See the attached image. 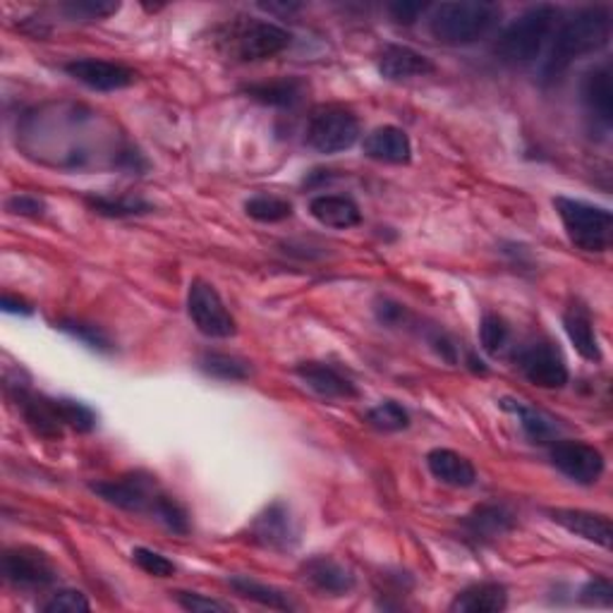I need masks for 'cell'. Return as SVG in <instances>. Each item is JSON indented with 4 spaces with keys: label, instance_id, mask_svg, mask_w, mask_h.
<instances>
[{
    "label": "cell",
    "instance_id": "6da1fadb",
    "mask_svg": "<svg viewBox=\"0 0 613 613\" xmlns=\"http://www.w3.org/2000/svg\"><path fill=\"white\" fill-rule=\"evenodd\" d=\"M91 492L120 511L156 517L161 525H166L175 535L189 533L187 511L171 494L163 492L156 477L152 474L128 472L116 477V480L94 482Z\"/></svg>",
    "mask_w": 613,
    "mask_h": 613
},
{
    "label": "cell",
    "instance_id": "7a4b0ae2",
    "mask_svg": "<svg viewBox=\"0 0 613 613\" xmlns=\"http://www.w3.org/2000/svg\"><path fill=\"white\" fill-rule=\"evenodd\" d=\"M613 32V15L606 6H590L578 10L556 30L549 56L541 65V79L556 81L576 61L592 56L609 46Z\"/></svg>",
    "mask_w": 613,
    "mask_h": 613
},
{
    "label": "cell",
    "instance_id": "3957f363",
    "mask_svg": "<svg viewBox=\"0 0 613 613\" xmlns=\"http://www.w3.org/2000/svg\"><path fill=\"white\" fill-rule=\"evenodd\" d=\"M561 10L551 3H539L527 8L523 15H517L506 30H503L494 44V53L506 65H529L535 63L544 46L558 30Z\"/></svg>",
    "mask_w": 613,
    "mask_h": 613
},
{
    "label": "cell",
    "instance_id": "277c9868",
    "mask_svg": "<svg viewBox=\"0 0 613 613\" xmlns=\"http://www.w3.org/2000/svg\"><path fill=\"white\" fill-rule=\"evenodd\" d=\"M501 18L496 3H441L429 15V34L444 46H472L494 30Z\"/></svg>",
    "mask_w": 613,
    "mask_h": 613
},
{
    "label": "cell",
    "instance_id": "5b68a950",
    "mask_svg": "<svg viewBox=\"0 0 613 613\" xmlns=\"http://www.w3.org/2000/svg\"><path fill=\"white\" fill-rule=\"evenodd\" d=\"M221 48L238 63H259L278 56L293 44V34L281 24L242 18L226 24L221 30Z\"/></svg>",
    "mask_w": 613,
    "mask_h": 613
},
{
    "label": "cell",
    "instance_id": "8992f818",
    "mask_svg": "<svg viewBox=\"0 0 613 613\" xmlns=\"http://www.w3.org/2000/svg\"><path fill=\"white\" fill-rule=\"evenodd\" d=\"M554 207L566 228L568 240L578 250L590 254L609 252L613 242V216L609 209L570 197H556Z\"/></svg>",
    "mask_w": 613,
    "mask_h": 613
},
{
    "label": "cell",
    "instance_id": "52a82bcc",
    "mask_svg": "<svg viewBox=\"0 0 613 613\" xmlns=\"http://www.w3.org/2000/svg\"><path fill=\"white\" fill-rule=\"evenodd\" d=\"M360 140V120L348 106L321 103L311 111L305 130L307 146L319 154H340Z\"/></svg>",
    "mask_w": 613,
    "mask_h": 613
},
{
    "label": "cell",
    "instance_id": "ba28073f",
    "mask_svg": "<svg viewBox=\"0 0 613 613\" xmlns=\"http://www.w3.org/2000/svg\"><path fill=\"white\" fill-rule=\"evenodd\" d=\"M187 315L207 338H233L238 321L211 283L195 278L187 291Z\"/></svg>",
    "mask_w": 613,
    "mask_h": 613
},
{
    "label": "cell",
    "instance_id": "9c48e42d",
    "mask_svg": "<svg viewBox=\"0 0 613 613\" xmlns=\"http://www.w3.org/2000/svg\"><path fill=\"white\" fill-rule=\"evenodd\" d=\"M517 370L523 372V376L529 384L537 388L556 391L563 388L568 384V366L566 360L549 340H533V343L523 346L517 350Z\"/></svg>",
    "mask_w": 613,
    "mask_h": 613
},
{
    "label": "cell",
    "instance_id": "30bf717a",
    "mask_svg": "<svg viewBox=\"0 0 613 613\" xmlns=\"http://www.w3.org/2000/svg\"><path fill=\"white\" fill-rule=\"evenodd\" d=\"M0 570H3L6 582L20 590H46L58 580V570L51 563V558L32 547L8 549Z\"/></svg>",
    "mask_w": 613,
    "mask_h": 613
},
{
    "label": "cell",
    "instance_id": "8fae6325",
    "mask_svg": "<svg viewBox=\"0 0 613 613\" xmlns=\"http://www.w3.org/2000/svg\"><path fill=\"white\" fill-rule=\"evenodd\" d=\"M551 466L576 484L592 486L604 474V456L599 448L584 441H556L549 451Z\"/></svg>",
    "mask_w": 613,
    "mask_h": 613
},
{
    "label": "cell",
    "instance_id": "7c38bea8",
    "mask_svg": "<svg viewBox=\"0 0 613 613\" xmlns=\"http://www.w3.org/2000/svg\"><path fill=\"white\" fill-rule=\"evenodd\" d=\"M250 539L269 551H291L299 541V529L291 508L283 501L271 503L250 525Z\"/></svg>",
    "mask_w": 613,
    "mask_h": 613
},
{
    "label": "cell",
    "instance_id": "4fadbf2b",
    "mask_svg": "<svg viewBox=\"0 0 613 613\" xmlns=\"http://www.w3.org/2000/svg\"><path fill=\"white\" fill-rule=\"evenodd\" d=\"M65 73L94 91H120L138 81L132 67L101 58H75L65 63Z\"/></svg>",
    "mask_w": 613,
    "mask_h": 613
},
{
    "label": "cell",
    "instance_id": "5bb4252c",
    "mask_svg": "<svg viewBox=\"0 0 613 613\" xmlns=\"http://www.w3.org/2000/svg\"><path fill=\"white\" fill-rule=\"evenodd\" d=\"M549 517L568 529L570 535H576L584 541H592L596 547L611 549L613 529H611V517L604 513H592V511H580V508H551Z\"/></svg>",
    "mask_w": 613,
    "mask_h": 613
},
{
    "label": "cell",
    "instance_id": "9a60e30c",
    "mask_svg": "<svg viewBox=\"0 0 613 613\" xmlns=\"http://www.w3.org/2000/svg\"><path fill=\"white\" fill-rule=\"evenodd\" d=\"M12 398H15L22 417L26 419V425L34 429L36 436H41V439H61L65 425L58 415L56 398L36 396V393L20 386L12 393Z\"/></svg>",
    "mask_w": 613,
    "mask_h": 613
},
{
    "label": "cell",
    "instance_id": "2e32d148",
    "mask_svg": "<svg viewBox=\"0 0 613 613\" xmlns=\"http://www.w3.org/2000/svg\"><path fill=\"white\" fill-rule=\"evenodd\" d=\"M295 374L303 379L305 386L326 401L358 398V386L343 372H338L336 366L326 362H299L295 366Z\"/></svg>",
    "mask_w": 613,
    "mask_h": 613
},
{
    "label": "cell",
    "instance_id": "e0dca14e",
    "mask_svg": "<svg viewBox=\"0 0 613 613\" xmlns=\"http://www.w3.org/2000/svg\"><path fill=\"white\" fill-rule=\"evenodd\" d=\"M299 573L311 584V588L331 594V596H343L355 588V576L352 570L343 563H338L331 556H311L299 568Z\"/></svg>",
    "mask_w": 613,
    "mask_h": 613
},
{
    "label": "cell",
    "instance_id": "ac0fdd59",
    "mask_svg": "<svg viewBox=\"0 0 613 613\" xmlns=\"http://www.w3.org/2000/svg\"><path fill=\"white\" fill-rule=\"evenodd\" d=\"M364 156L388 163V166H405L413 158V142L407 132L396 125H381L364 138Z\"/></svg>",
    "mask_w": 613,
    "mask_h": 613
},
{
    "label": "cell",
    "instance_id": "d6986e66",
    "mask_svg": "<svg viewBox=\"0 0 613 613\" xmlns=\"http://www.w3.org/2000/svg\"><path fill=\"white\" fill-rule=\"evenodd\" d=\"M434 70H436V65L431 63V58H427L425 53H419L403 44H391L381 51V56H379V73H381V77H386L391 81L427 77Z\"/></svg>",
    "mask_w": 613,
    "mask_h": 613
},
{
    "label": "cell",
    "instance_id": "ffe728a7",
    "mask_svg": "<svg viewBox=\"0 0 613 613\" xmlns=\"http://www.w3.org/2000/svg\"><path fill=\"white\" fill-rule=\"evenodd\" d=\"M462 525H466L468 535L474 541L489 544L513 533L517 521L506 506H501V503H482V506H477L470 515H466Z\"/></svg>",
    "mask_w": 613,
    "mask_h": 613
},
{
    "label": "cell",
    "instance_id": "44dd1931",
    "mask_svg": "<svg viewBox=\"0 0 613 613\" xmlns=\"http://www.w3.org/2000/svg\"><path fill=\"white\" fill-rule=\"evenodd\" d=\"M611 65L604 63L584 75L582 79V103L588 113L602 128H611L613 122V81H611Z\"/></svg>",
    "mask_w": 613,
    "mask_h": 613
},
{
    "label": "cell",
    "instance_id": "7402d4cb",
    "mask_svg": "<svg viewBox=\"0 0 613 613\" xmlns=\"http://www.w3.org/2000/svg\"><path fill=\"white\" fill-rule=\"evenodd\" d=\"M248 97L271 108H295L305 101L309 85L303 77H278L266 81H254L242 89Z\"/></svg>",
    "mask_w": 613,
    "mask_h": 613
},
{
    "label": "cell",
    "instance_id": "603a6c76",
    "mask_svg": "<svg viewBox=\"0 0 613 613\" xmlns=\"http://www.w3.org/2000/svg\"><path fill=\"white\" fill-rule=\"evenodd\" d=\"M427 468L434 474V480L448 486L468 489L477 482V470L472 462L466 456L451 451V448H434V451H429Z\"/></svg>",
    "mask_w": 613,
    "mask_h": 613
},
{
    "label": "cell",
    "instance_id": "cb8c5ba5",
    "mask_svg": "<svg viewBox=\"0 0 613 613\" xmlns=\"http://www.w3.org/2000/svg\"><path fill=\"white\" fill-rule=\"evenodd\" d=\"M309 214L326 228L350 230L362 223V211L355 201L343 195H319L309 201Z\"/></svg>",
    "mask_w": 613,
    "mask_h": 613
},
{
    "label": "cell",
    "instance_id": "d4e9b609",
    "mask_svg": "<svg viewBox=\"0 0 613 613\" xmlns=\"http://www.w3.org/2000/svg\"><path fill=\"white\" fill-rule=\"evenodd\" d=\"M563 329L570 338V343H573L576 350L580 352V358H584L588 362H602V348H599L596 329L588 307H582L578 303L570 305L563 311Z\"/></svg>",
    "mask_w": 613,
    "mask_h": 613
},
{
    "label": "cell",
    "instance_id": "484cf974",
    "mask_svg": "<svg viewBox=\"0 0 613 613\" xmlns=\"http://www.w3.org/2000/svg\"><path fill=\"white\" fill-rule=\"evenodd\" d=\"M508 606V590L501 582H477L462 590L451 604L453 613H499Z\"/></svg>",
    "mask_w": 613,
    "mask_h": 613
},
{
    "label": "cell",
    "instance_id": "4316f807",
    "mask_svg": "<svg viewBox=\"0 0 613 613\" xmlns=\"http://www.w3.org/2000/svg\"><path fill=\"white\" fill-rule=\"evenodd\" d=\"M230 588H233L240 596L250 599V602L262 604L266 609H274V611H293L295 604L288 599V594H283L281 590L271 588V584L259 582L250 576H233L228 580Z\"/></svg>",
    "mask_w": 613,
    "mask_h": 613
},
{
    "label": "cell",
    "instance_id": "83f0119b",
    "mask_svg": "<svg viewBox=\"0 0 613 613\" xmlns=\"http://www.w3.org/2000/svg\"><path fill=\"white\" fill-rule=\"evenodd\" d=\"M87 207L106 218H132V216H144L154 211L152 204L142 197H130V195H87L85 197Z\"/></svg>",
    "mask_w": 613,
    "mask_h": 613
},
{
    "label": "cell",
    "instance_id": "f1b7e54d",
    "mask_svg": "<svg viewBox=\"0 0 613 613\" xmlns=\"http://www.w3.org/2000/svg\"><path fill=\"white\" fill-rule=\"evenodd\" d=\"M199 370L221 381H248L252 376V362L230 352H204L199 358Z\"/></svg>",
    "mask_w": 613,
    "mask_h": 613
},
{
    "label": "cell",
    "instance_id": "f546056e",
    "mask_svg": "<svg viewBox=\"0 0 613 613\" xmlns=\"http://www.w3.org/2000/svg\"><path fill=\"white\" fill-rule=\"evenodd\" d=\"M501 407L503 411L513 413L517 419H521V427L525 431V436L529 441L535 444H547L554 439L556 427L551 425V419L544 417L541 413L533 411V407H527L523 403H517L513 398H501Z\"/></svg>",
    "mask_w": 613,
    "mask_h": 613
},
{
    "label": "cell",
    "instance_id": "4dcf8cb0",
    "mask_svg": "<svg viewBox=\"0 0 613 613\" xmlns=\"http://www.w3.org/2000/svg\"><path fill=\"white\" fill-rule=\"evenodd\" d=\"M244 211L259 223H281L293 216V204L276 195H254L244 201Z\"/></svg>",
    "mask_w": 613,
    "mask_h": 613
},
{
    "label": "cell",
    "instance_id": "1f68e13d",
    "mask_svg": "<svg viewBox=\"0 0 613 613\" xmlns=\"http://www.w3.org/2000/svg\"><path fill=\"white\" fill-rule=\"evenodd\" d=\"M366 419H370V425L379 431H403L411 427V415H407L405 407L396 401L379 403L366 413Z\"/></svg>",
    "mask_w": 613,
    "mask_h": 613
},
{
    "label": "cell",
    "instance_id": "d6a6232c",
    "mask_svg": "<svg viewBox=\"0 0 613 613\" xmlns=\"http://www.w3.org/2000/svg\"><path fill=\"white\" fill-rule=\"evenodd\" d=\"M56 407L65 427H70L79 434H89L97 427V413H94L87 403H79L73 398H56Z\"/></svg>",
    "mask_w": 613,
    "mask_h": 613
},
{
    "label": "cell",
    "instance_id": "836d02e7",
    "mask_svg": "<svg viewBox=\"0 0 613 613\" xmlns=\"http://www.w3.org/2000/svg\"><path fill=\"white\" fill-rule=\"evenodd\" d=\"M511 340V329L508 324L503 321L499 315H484L482 324H480V343L484 348V352L489 355H501L506 350Z\"/></svg>",
    "mask_w": 613,
    "mask_h": 613
},
{
    "label": "cell",
    "instance_id": "e575fe53",
    "mask_svg": "<svg viewBox=\"0 0 613 613\" xmlns=\"http://www.w3.org/2000/svg\"><path fill=\"white\" fill-rule=\"evenodd\" d=\"M58 329L65 331V333H70L73 338L81 340V343L89 346L91 350H99V352H108V350H113V343H111V338H108L99 326H94V324H85V321H75V319H63L58 324Z\"/></svg>",
    "mask_w": 613,
    "mask_h": 613
},
{
    "label": "cell",
    "instance_id": "d590c367",
    "mask_svg": "<svg viewBox=\"0 0 613 613\" xmlns=\"http://www.w3.org/2000/svg\"><path fill=\"white\" fill-rule=\"evenodd\" d=\"M132 561L138 563L146 576H154V578H171L175 573V563L171 561V558H166L158 551L146 549V547L134 549Z\"/></svg>",
    "mask_w": 613,
    "mask_h": 613
},
{
    "label": "cell",
    "instance_id": "8d00e7d4",
    "mask_svg": "<svg viewBox=\"0 0 613 613\" xmlns=\"http://www.w3.org/2000/svg\"><path fill=\"white\" fill-rule=\"evenodd\" d=\"M63 10L70 18H85V20H103L111 18L120 10L118 3H103V0H73V3H65Z\"/></svg>",
    "mask_w": 613,
    "mask_h": 613
},
{
    "label": "cell",
    "instance_id": "74e56055",
    "mask_svg": "<svg viewBox=\"0 0 613 613\" xmlns=\"http://www.w3.org/2000/svg\"><path fill=\"white\" fill-rule=\"evenodd\" d=\"M89 609V599L77 590H61L44 604L46 613H85Z\"/></svg>",
    "mask_w": 613,
    "mask_h": 613
},
{
    "label": "cell",
    "instance_id": "f35d334b",
    "mask_svg": "<svg viewBox=\"0 0 613 613\" xmlns=\"http://www.w3.org/2000/svg\"><path fill=\"white\" fill-rule=\"evenodd\" d=\"M175 602H178L185 611L193 613H228L230 606L218 602V599L204 596L199 592H175Z\"/></svg>",
    "mask_w": 613,
    "mask_h": 613
},
{
    "label": "cell",
    "instance_id": "ab89813d",
    "mask_svg": "<svg viewBox=\"0 0 613 613\" xmlns=\"http://www.w3.org/2000/svg\"><path fill=\"white\" fill-rule=\"evenodd\" d=\"M582 602L594 606H611L613 604V584L609 578H592L582 588Z\"/></svg>",
    "mask_w": 613,
    "mask_h": 613
},
{
    "label": "cell",
    "instance_id": "60d3db41",
    "mask_svg": "<svg viewBox=\"0 0 613 613\" xmlns=\"http://www.w3.org/2000/svg\"><path fill=\"white\" fill-rule=\"evenodd\" d=\"M8 211L10 214H18V216L36 218V216H44L46 201L34 197V195H15V197L8 199Z\"/></svg>",
    "mask_w": 613,
    "mask_h": 613
},
{
    "label": "cell",
    "instance_id": "b9f144b4",
    "mask_svg": "<svg viewBox=\"0 0 613 613\" xmlns=\"http://www.w3.org/2000/svg\"><path fill=\"white\" fill-rule=\"evenodd\" d=\"M427 8V3H393L388 12L398 24H415L419 15H425Z\"/></svg>",
    "mask_w": 613,
    "mask_h": 613
},
{
    "label": "cell",
    "instance_id": "7bdbcfd3",
    "mask_svg": "<svg viewBox=\"0 0 613 613\" xmlns=\"http://www.w3.org/2000/svg\"><path fill=\"white\" fill-rule=\"evenodd\" d=\"M376 315L384 324H401L405 319V307L391 303V299H384V303L376 307Z\"/></svg>",
    "mask_w": 613,
    "mask_h": 613
},
{
    "label": "cell",
    "instance_id": "ee69618b",
    "mask_svg": "<svg viewBox=\"0 0 613 613\" xmlns=\"http://www.w3.org/2000/svg\"><path fill=\"white\" fill-rule=\"evenodd\" d=\"M0 307H3V311H8V315H24V317L32 315V307L26 305L22 297H15L10 293L3 295V303H0Z\"/></svg>",
    "mask_w": 613,
    "mask_h": 613
}]
</instances>
